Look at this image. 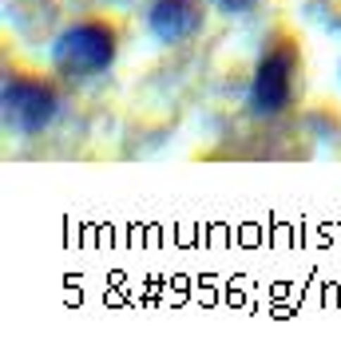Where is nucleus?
I'll return each mask as SVG.
<instances>
[{
  "label": "nucleus",
  "instance_id": "f257e3e1",
  "mask_svg": "<svg viewBox=\"0 0 341 360\" xmlns=\"http://www.w3.org/2000/svg\"><path fill=\"white\" fill-rule=\"evenodd\" d=\"M116 52H119L116 24L92 16V20H80L56 36L52 64L64 79H92V75L107 72L116 64Z\"/></svg>",
  "mask_w": 341,
  "mask_h": 360
},
{
  "label": "nucleus",
  "instance_id": "f03ea898",
  "mask_svg": "<svg viewBox=\"0 0 341 360\" xmlns=\"http://www.w3.org/2000/svg\"><path fill=\"white\" fill-rule=\"evenodd\" d=\"M294 79H298V44H294V36L278 32L254 68L250 107L258 115H278L294 96Z\"/></svg>",
  "mask_w": 341,
  "mask_h": 360
},
{
  "label": "nucleus",
  "instance_id": "7ed1b4c3",
  "mask_svg": "<svg viewBox=\"0 0 341 360\" xmlns=\"http://www.w3.org/2000/svg\"><path fill=\"white\" fill-rule=\"evenodd\" d=\"M4 119H8L12 131L36 135L56 119V91L44 79L8 72V79H4Z\"/></svg>",
  "mask_w": 341,
  "mask_h": 360
},
{
  "label": "nucleus",
  "instance_id": "20e7f679",
  "mask_svg": "<svg viewBox=\"0 0 341 360\" xmlns=\"http://www.w3.org/2000/svg\"><path fill=\"white\" fill-rule=\"evenodd\" d=\"M203 24V4L199 0H151L147 28L163 44H182L187 36L199 32Z\"/></svg>",
  "mask_w": 341,
  "mask_h": 360
},
{
  "label": "nucleus",
  "instance_id": "39448f33",
  "mask_svg": "<svg viewBox=\"0 0 341 360\" xmlns=\"http://www.w3.org/2000/svg\"><path fill=\"white\" fill-rule=\"evenodd\" d=\"M258 0H214V8L226 12V16H238V12H250Z\"/></svg>",
  "mask_w": 341,
  "mask_h": 360
}]
</instances>
